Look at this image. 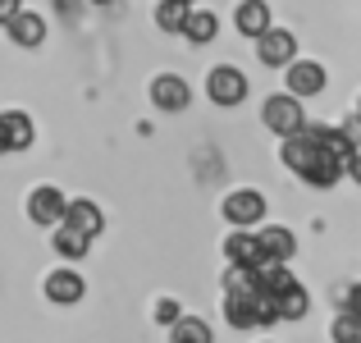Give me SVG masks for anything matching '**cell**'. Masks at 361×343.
Masks as SVG:
<instances>
[{"label":"cell","instance_id":"1","mask_svg":"<svg viewBox=\"0 0 361 343\" xmlns=\"http://www.w3.org/2000/svg\"><path fill=\"white\" fill-rule=\"evenodd\" d=\"M279 156H283V165H288L302 183H311V188H334L338 179L348 174V160H338L334 151H325L307 128L293 133V138H283Z\"/></svg>","mask_w":361,"mask_h":343},{"label":"cell","instance_id":"2","mask_svg":"<svg viewBox=\"0 0 361 343\" xmlns=\"http://www.w3.org/2000/svg\"><path fill=\"white\" fill-rule=\"evenodd\" d=\"M261 119H265V128L270 133H279V138H293V133H302L307 128V114H302V101L298 97H270L261 106Z\"/></svg>","mask_w":361,"mask_h":343},{"label":"cell","instance_id":"3","mask_svg":"<svg viewBox=\"0 0 361 343\" xmlns=\"http://www.w3.org/2000/svg\"><path fill=\"white\" fill-rule=\"evenodd\" d=\"M220 211L233 229H252V224H261V215H265V197L256 193V188H238V193L224 197Z\"/></svg>","mask_w":361,"mask_h":343},{"label":"cell","instance_id":"4","mask_svg":"<svg viewBox=\"0 0 361 343\" xmlns=\"http://www.w3.org/2000/svg\"><path fill=\"white\" fill-rule=\"evenodd\" d=\"M256 60L270 64V69H288V64L298 60V37H293L288 28H270V32L256 42Z\"/></svg>","mask_w":361,"mask_h":343},{"label":"cell","instance_id":"5","mask_svg":"<svg viewBox=\"0 0 361 343\" xmlns=\"http://www.w3.org/2000/svg\"><path fill=\"white\" fill-rule=\"evenodd\" d=\"M64 211H69V202H64V193L60 188H51V183H42V188H32V197H27V220L32 224H64Z\"/></svg>","mask_w":361,"mask_h":343},{"label":"cell","instance_id":"6","mask_svg":"<svg viewBox=\"0 0 361 343\" xmlns=\"http://www.w3.org/2000/svg\"><path fill=\"white\" fill-rule=\"evenodd\" d=\"M206 97H211L215 106H238V101L247 97L243 69H233V64H220V69H211V78H206Z\"/></svg>","mask_w":361,"mask_h":343},{"label":"cell","instance_id":"7","mask_svg":"<svg viewBox=\"0 0 361 343\" xmlns=\"http://www.w3.org/2000/svg\"><path fill=\"white\" fill-rule=\"evenodd\" d=\"M188 101H192V88H188V78H178V73H160V78H151V106L156 110H188Z\"/></svg>","mask_w":361,"mask_h":343},{"label":"cell","instance_id":"8","mask_svg":"<svg viewBox=\"0 0 361 343\" xmlns=\"http://www.w3.org/2000/svg\"><path fill=\"white\" fill-rule=\"evenodd\" d=\"M37 138L32 119H27L23 110H0V156H9V151H27Z\"/></svg>","mask_w":361,"mask_h":343},{"label":"cell","instance_id":"9","mask_svg":"<svg viewBox=\"0 0 361 343\" xmlns=\"http://www.w3.org/2000/svg\"><path fill=\"white\" fill-rule=\"evenodd\" d=\"M256 243H261V265H288L293 256H298V238H293L288 229H279V224L261 229Z\"/></svg>","mask_w":361,"mask_h":343},{"label":"cell","instance_id":"10","mask_svg":"<svg viewBox=\"0 0 361 343\" xmlns=\"http://www.w3.org/2000/svg\"><path fill=\"white\" fill-rule=\"evenodd\" d=\"M325 92V69L316 60H293L288 64V97L307 101V97H320Z\"/></svg>","mask_w":361,"mask_h":343},{"label":"cell","instance_id":"11","mask_svg":"<svg viewBox=\"0 0 361 343\" xmlns=\"http://www.w3.org/2000/svg\"><path fill=\"white\" fill-rule=\"evenodd\" d=\"M64 229H73L78 238H97L101 229H106V215H101L97 202H69V211H64Z\"/></svg>","mask_w":361,"mask_h":343},{"label":"cell","instance_id":"12","mask_svg":"<svg viewBox=\"0 0 361 343\" xmlns=\"http://www.w3.org/2000/svg\"><path fill=\"white\" fill-rule=\"evenodd\" d=\"M82 293H87V284L78 279V270H51L46 275V298L55 307H73V302H82Z\"/></svg>","mask_w":361,"mask_h":343},{"label":"cell","instance_id":"13","mask_svg":"<svg viewBox=\"0 0 361 343\" xmlns=\"http://www.w3.org/2000/svg\"><path fill=\"white\" fill-rule=\"evenodd\" d=\"M233 23H238V32L243 37H252V42H261L265 32H270V5L265 0H243L238 9H233Z\"/></svg>","mask_w":361,"mask_h":343},{"label":"cell","instance_id":"14","mask_svg":"<svg viewBox=\"0 0 361 343\" xmlns=\"http://www.w3.org/2000/svg\"><path fill=\"white\" fill-rule=\"evenodd\" d=\"M224 256H229V265H252V270H261V243H256V234H247V229H233V234L224 238Z\"/></svg>","mask_w":361,"mask_h":343},{"label":"cell","instance_id":"15","mask_svg":"<svg viewBox=\"0 0 361 343\" xmlns=\"http://www.w3.org/2000/svg\"><path fill=\"white\" fill-rule=\"evenodd\" d=\"M5 28H9V37H14L18 46H42V42H46V18H42V14H32V9L14 14Z\"/></svg>","mask_w":361,"mask_h":343},{"label":"cell","instance_id":"16","mask_svg":"<svg viewBox=\"0 0 361 343\" xmlns=\"http://www.w3.org/2000/svg\"><path fill=\"white\" fill-rule=\"evenodd\" d=\"M270 307H274V320H302V316L311 311V293L302 289V284H293L288 293L270 298Z\"/></svg>","mask_w":361,"mask_h":343},{"label":"cell","instance_id":"17","mask_svg":"<svg viewBox=\"0 0 361 343\" xmlns=\"http://www.w3.org/2000/svg\"><path fill=\"white\" fill-rule=\"evenodd\" d=\"M293 270L288 265H261V270H256V293H261V298H279V293H288L293 289Z\"/></svg>","mask_w":361,"mask_h":343},{"label":"cell","instance_id":"18","mask_svg":"<svg viewBox=\"0 0 361 343\" xmlns=\"http://www.w3.org/2000/svg\"><path fill=\"white\" fill-rule=\"evenodd\" d=\"M183 37H188L192 46H206V42H215V37H220V18H215L211 9H192V18H188Z\"/></svg>","mask_w":361,"mask_h":343},{"label":"cell","instance_id":"19","mask_svg":"<svg viewBox=\"0 0 361 343\" xmlns=\"http://www.w3.org/2000/svg\"><path fill=\"white\" fill-rule=\"evenodd\" d=\"M188 18H192V5H183V0H160L156 5V28L160 32H183Z\"/></svg>","mask_w":361,"mask_h":343},{"label":"cell","instance_id":"20","mask_svg":"<svg viewBox=\"0 0 361 343\" xmlns=\"http://www.w3.org/2000/svg\"><path fill=\"white\" fill-rule=\"evenodd\" d=\"M169 343H211V325L202 316H183L178 325H169Z\"/></svg>","mask_w":361,"mask_h":343},{"label":"cell","instance_id":"21","mask_svg":"<svg viewBox=\"0 0 361 343\" xmlns=\"http://www.w3.org/2000/svg\"><path fill=\"white\" fill-rule=\"evenodd\" d=\"M329 335H334V343H361V316L357 311H338Z\"/></svg>","mask_w":361,"mask_h":343},{"label":"cell","instance_id":"22","mask_svg":"<svg viewBox=\"0 0 361 343\" xmlns=\"http://www.w3.org/2000/svg\"><path fill=\"white\" fill-rule=\"evenodd\" d=\"M87 238H78V234H73V229H64L60 224V234H55V252H60V256H69V261H82V256H87Z\"/></svg>","mask_w":361,"mask_h":343},{"label":"cell","instance_id":"23","mask_svg":"<svg viewBox=\"0 0 361 343\" xmlns=\"http://www.w3.org/2000/svg\"><path fill=\"white\" fill-rule=\"evenodd\" d=\"M156 320H160V325H178V320H183L178 302H174V298H160V302H156Z\"/></svg>","mask_w":361,"mask_h":343},{"label":"cell","instance_id":"24","mask_svg":"<svg viewBox=\"0 0 361 343\" xmlns=\"http://www.w3.org/2000/svg\"><path fill=\"white\" fill-rule=\"evenodd\" d=\"M343 138H348V142H353V147L361 151V119H357V114H353V119L343 124Z\"/></svg>","mask_w":361,"mask_h":343},{"label":"cell","instance_id":"25","mask_svg":"<svg viewBox=\"0 0 361 343\" xmlns=\"http://www.w3.org/2000/svg\"><path fill=\"white\" fill-rule=\"evenodd\" d=\"M343 311H357L361 316V284H353V289L343 293Z\"/></svg>","mask_w":361,"mask_h":343},{"label":"cell","instance_id":"26","mask_svg":"<svg viewBox=\"0 0 361 343\" xmlns=\"http://www.w3.org/2000/svg\"><path fill=\"white\" fill-rule=\"evenodd\" d=\"M14 14H23V0H0V23H9Z\"/></svg>","mask_w":361,"mask_h":343},{"label":"cell","instance_id":"27","mask_svg":"<svg viewBox=\"0 0 361 343\" xmlns=\"http://www.w3.org/2000/svg\"><path fill=\"white\" fill-rule=\"evenodd\" d=\"M348 179H353V183L361 188V151H357V156H353V160H348Z\"/></svg>","mask_w":361,"mask_h":343},{"label":"cell","instance_id":"28","mask_svg":"<svg viewBox=\"0 0 361 343\" xmlns=\"http://www.w3.org/2000/svg\"><path fill=\"white\" fill-rule=\"evenodd\" d=\"M92 5H110V0H92Z\"/></svg>","mask_w":361,"mask_h":343},{"label":"cell","instance_id":"29","mask_svg":"<svg viewBox=\"0 0 361 343\" xmlns=\"http://www.w3.org/2000/svg\"><path fill=\"white\" fill-rule=\"evenodd\" d=\"M357 119H361V101H357Z\"/></svg>","mask_w":361,"mask_h":343},{"label":"cell","instance_id":"30","mask_svg":"<svg viewBox=\"0 0 361 343\" xmlns=\"http://www.w3.org/2000/svg\"><path fill=\"white\" fill-rule=\"evenodd\" d=\"M183 5H197V0H183Z\"/></svg>","mask_w":361,"mask_h":343}]
</instances>
